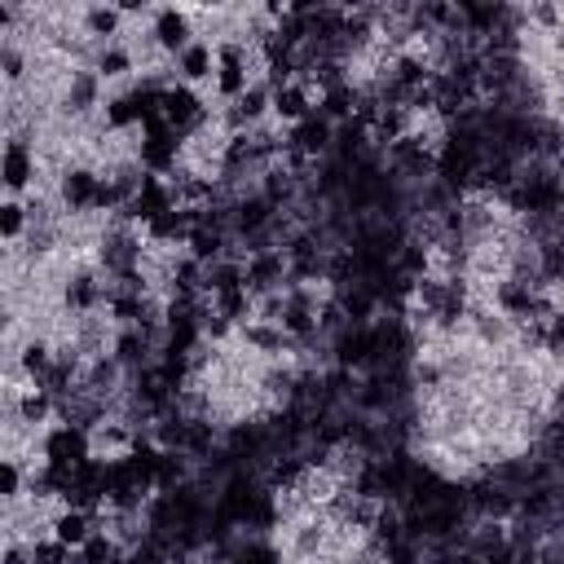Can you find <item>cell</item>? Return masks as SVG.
Returning <instances> with one entry per match:
<instances>
[{"label":"cell","mask_w":564,"mask_h":564,"mask_svg":"<svg viewBox=\"0 0 564 564\" xmlns=\"http://www.w3.org/2000/svg\"><path fill=\"white\" fill-rule=\"evenodd\" d=\"M172 75L181 79V84H189V88H212V75H216V44H207V40H189L176 57H172Z\"/></svg>","instance_id":"obj_1"}]
</instances>
